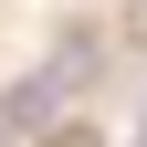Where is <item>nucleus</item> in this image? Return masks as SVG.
<instances>
[{
  "label": "nucleus",
  "mask_w": 147,
  "mask_h": 147,
  "mask_svg": "<svg viewBox=\"0 0 147 147\" xmlns=\"http://www.w3.org/2000/svg\"><path fill=\"white\" fill-rule=\"evenodd\" d=\"M53 105H63V74H21V84L0 95V147H11V137H42Z\"/></svg>",
  "instance_id": "1"
}]
</instances>
